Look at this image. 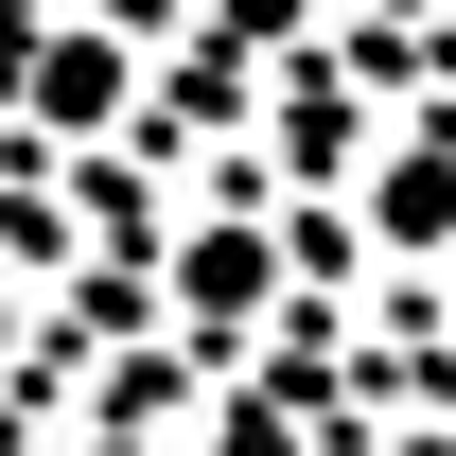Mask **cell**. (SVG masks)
Here are the masks:
<instances>
[{"mask_svg":"<svg viewBox=\"0 0 456 456\" xmlns=\"http://www.w3.org/2000/svg\"><path fill=\"white\" fill-rule=\"evenodd\" d=\"M175 298H193V334H211L228 298L264 316V228H193V246H175Z\"/></svg>","mask_w":456,"mask_h":456,"instance_id":"1","label":"cell"},{"mask_svg":"<svg viewBox=\"0 0 456 456\" xmlns=\"http://www.w3.org/2000/svg\"><path fill=\"white\" fill-rule=\"evenodd\" d=\"M36 106H53V123H106V106H123V53H88V18H53V53H36Z\"/></svg>","mask_w":456,"mask_h":456,"instance_id":"2","label":"cell"},{"mask_svg":"<svg viewBox=\"0 0 456 456\" xmlns=\"http://www.w3.org/2000/svg\"><path fill=\"white\" fill-rule=\"evenodd\" d=\"M70 456H141V439H70Z\"/></svg>","mask_w":456,"mask_h":456,"instance_id":"3","label":"cell"},{"mask_svg":"<svg viewBox=\"0 0 456 456\" xmlns=\"http://www.w3.org/2000/svg\"><path fill=\"white\" fill-rule=\"evenodd\" d=\"M403 456H456V439H403Z\"/></svg>","mask_w":456,"mask_h":456,"instance_id":"4","label":"cell"}]
</instances>
